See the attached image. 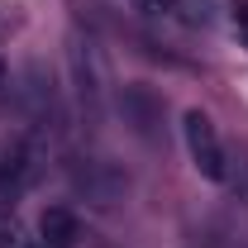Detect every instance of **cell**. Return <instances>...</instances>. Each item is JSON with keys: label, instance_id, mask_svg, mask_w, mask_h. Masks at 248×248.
I'll return each mask as SVG.
<instances>
[{"label": "cell", "instance_id": "5b68a950", "mask_svg": "<svg viewBox=\"0 0 248 248\" xmlns=\"http://www.w3.org/2000/svg\"><path fill=\"white\" fill-rule=\"evenodd\" d=\"M234 29H239V38L248 43V0H239V5H234Z\"/></svg>", "mask_w": 248, "mask_h": 248}, {"label": "cell", "instance_id": "7a4b0ae2", "mask_svg": "<svg viewBox=\"0 0 248 248\" xmlns=\"http://www.w3.org/2000/svg\"><path fill=\"white\" fill-rule=\"evenodd\" d=\"M38 234H43V248H77L81 219L72 215L67 205H48V210L38 215Z\"/></svg>", "mask_w": 248, "mask_h": 248}, {"label": "cell", "instance_id": "3957f363", "mask_svg": "<svg viewBox=\"0 0 248 248\" xmlns=\"http://www.w3.org/2000/svg\"><path fill=\"white\" fill-rule=\"evenodd\" d=\"M33 177V162H29V148H10L0 157V196H19Z\"/></svg>", "mask_w": 248, "mask_h": 248}, {"label": "cell", "instance_id": "6da1fadb", "mask_svg": "<svg viewBox=\"0 0 248 248\" xmlns=\"http://www.w3.org/2000/svg\"><path fill=\"white\" fill-rule=\"evenodd\" d=\"M182 134H186V148H191V162L205 182H224L229 177V157H224V143H219V129L205 110H186L182 120Z\"/></svg>", "mask_w": 248, "mask_h": 248}, {"label": "cell", "instance_id": "8992f818", "mask_svg": "<svg viewBox=\"0 0 248 248\" xmlns=\"http://www.w3.org/2000/svg\"><path fill=\"white\" fill-rule=\"evenodd\" d=\"M0 86H5V62H0Z\"/></svg>", "mask_w": 248, "mask_h": 248}, {"label": "cell", "instance_id": "277c9868", "mask_svg": "<svg viewBox=\"0 0 248 248\" xmlns=\"http://www.w3.org/2000/svg\"><path fill=\"white\" fill-rule=\"evenodd\" d=\"M134 5H139L143 15H172V10H177V0H134Z\"/></svg>", "mask_w": 248, "mask_h": 248}]
</instances>
